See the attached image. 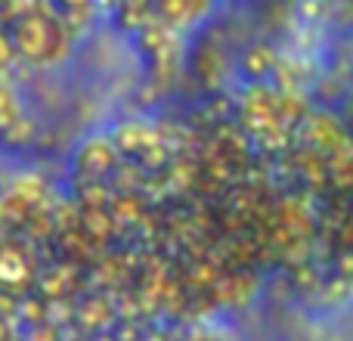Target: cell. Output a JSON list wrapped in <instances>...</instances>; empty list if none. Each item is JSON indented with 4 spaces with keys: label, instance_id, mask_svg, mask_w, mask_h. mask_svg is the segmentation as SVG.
<instances>
[{
    "label": "cell",
    "instance_id": "1",
    "mask_svg": "<svg viewBox=\"0 0 353 341\" xmlns=\"http://www.w3.org/2000/svg\"><path fill=\"white\" fill-rule=\"evenodd\" d=\"M6 31H10L16 59L25 66H56V62L68 59L74 47V35L62 25L59 12L50 0H43L34 12L12 22Z\"/></svg>",
    "mask_w": 353,
    "mask_h": 341
},
{
    "label": "cell",
    "instance_id": "2",
    "mask_svg": "<svg viewBox=\"0 0 353 341\" xmlns=\"http://www.w3.org/2000/svg\"><path fill=\"white\" fill-rule=\"evenodd\" d=\"M124 155L118 153L112 134H93L74 153V177L78 180H109Z\"/></svg>",
    "mask_w": 353,
    "mask_h": 341
},
{
    "label": "cell",
    "instance_id": "3",
    "mask_svg": "<svg viewBox=\"0 0 353 341\" xmlns=\"http://www.w3.org/2000/svg\"><path fill=\"white\" fill-rule=\"evenodd\" d=\"M37 255L28 242H0V289L6 292H25L34 286L37 276Z\"/></svg>",
    "mask_w": 353,
    "mask_h": 341
},
{
    "label": "cell",
    "instance_id": "4",
    "mask_svg": "<svg viewBox=\"0 0 353 341\" xmlns=\"http://www.w3.org/2000/svg\"><path fill=\"white\" fill-rule=\"evenodd\" d=\"M257 286H261V273L254 267H230L217 276L211 295L208 298L217 307H226V311H239V307H248L257 295Z\"/></svg>",
    "mask_w": 353,
    "mask_h": 341
},
{
    "label": "cell",
    "instance_id": "5",
    "mask_svg": "<svg viewBox=\"0 0 353 341\" xmlns=\"http://www.w3.org/2000/svg\"><path fill=\"white\" fill-rule=\"evenodd\" d=\"M112 140H115L118 153L124 159L140 162L146 153H152L155 146H161V130L152 121H124L112 130Z\"/></svg>",
    "mask_w": 353,
    "mask_h": 341
},
{
    "label": "cell",
    "instance_id": "6",
    "mask_svg": "<svg viewBox=\"0 0 353 341\" xmlns=\"http://www.w3.org/2000/svg\"><path fill=\"white\" fill-rule=\"evenodd\" d=\"M118 323V311L115 301H112V292H99V295H87L81 298V304H74V320L72 326H78L81 335H97V332H105Z\"/></svg>",
    "mask_w": 353,
    "mask_h": 341
},
{
    "label": "cell",
    "instance_id": "7",
    "mask_svg": "<svg viewBox=\"0 0 353 341\" xmlns=\"http://www.w3.org/2000/svg\"><path fill=\"white\" fill-rule=\"evenodd\" d=\"M276 66H279V47H273L267 41L251 43L242 53V72L248 81H270Z\"/></svg>",
    "mask_w": 353,
    "mask_h": 341
},
{
    "label": "cell",
    "instance_id": "8",
    "mask_svg": "<svg viewBox=\"0 0 353 341\" xmlns=\"http://www.w3.org/2000/svg\"><path fill=\"white\" fill-rule=\"evenodd\" d=\"M37 137V121L31 115H16L6 128H0V140L6 143L10 149H25V146H31V140Z\"/></svg>",
    "mask_w": 353,
    "mask_h": 341
},
{
    "label": "cell",
    "instance_id": "9",
    "mask_svg": "<svg viewBox=\"0 0 353 341\" xmlns=\"http://www.w3.org/2000/svg\"><path fill=\"white\" fill-rule=\"evenodd\" d=\"M16 115H22V106H19L16 90L6 87V84H0V128H6Z\"/></svg>",
    "mask_w": 353,
    "mask_h": 341
},
{
    "label": "cell",
    "instance_id": "10",
    "mask_svg": "<svg viewBox=\"0 0 353 341\" xmlns=\"http://www.w3.org/2000/svg\"><path fill=\"white\" fill-rule=\"evenodd\" d=\"M16 50H12V41H10V31L0 25V75L10 72L12 66H16Z\"/></svg>",
    "mask_w": 353,
    "mask_h": 341
},
{
    "label": "cell",
    "instance_id": "11",
    "mask_svg": "<svg viewBox=\"0 0 353 341\" xmlns=\"http://www.w3.org/2000/svg\"><path fill=\"white\" fill-rule=\"evenodd\" d=\"M50 3L56 6L59 16H72V12H93V16H97L93 0H50Z\"/></svg>",
    "mask_w": 353,
    "mask_h": 341
},
{
    "label": "cell",
    "instance_id": "12",
    "mask_svg": "<svg viewBox=\"0 0 353 341\" xmlns=\"http://www.w3.org/2000/svg\"><path fill=\"white\" fill-rule=\"evenodd\" d=\"M186 341H230V335H226V332L211 329V326H205V329H195Z\"/></svg>",
    "mask_w": 353,
    "mask_h": 341
},
{
    "label": "cell",
    "instance_id": "13",
    "mask_svg": "<svg viewBox=\"0 0 353 341\" xmlns=\"http://www.w3.org/2000/svg\"><path fill=\"white\" fill-rule=\"evenodd\" d=\"M12 335V326L10 323H6V320L3 317H0V341H6V338H10Z\"/></svg>",
    "mask_w": 353,
    "mask_h": 341
},
{
    "label": "cell",
    "instance_id": "14",
    "mask_svg": "<svg viewBox=\"0 0 353 341\" xmlns=\"http://www.w3.org/2000/svg\"><path fill=\"white\" fill-rule=\"evenodd\" d=\"M0 3H3V0H0Z\"/></svg>",
    "mask_w": 353,
    "mask_h": 341
}]
</instances>
